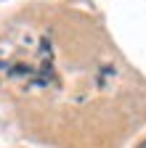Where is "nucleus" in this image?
<instances>
[{
  "label": "nucleus",
  "instance_id": "obj_1",
  "mask_svg": "<svg viewBox=\"0 0 146 148\" xmlns=\"http://www.w3.org/2000/svg\"><path fill=\"white\" fill-rule=\"evenodd\" d=\"M138 148H146V140H143V143H141V145H138Z\"/></svg>",
  "mask_w": 146,
  "mask_h": 148
}]
</instances>
